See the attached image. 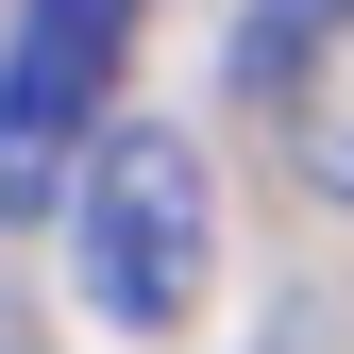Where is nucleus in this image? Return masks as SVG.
<instances>
[{"label": "nucleus", "instance_id": "nucleus-1", "mask_svg": "<svg viewBox=\"0 0 354 354\" xmlns=\"http://www.w3.org/2000/svg\"><path fill=\"white\" fill-rule=\"evenodd\" d=\"M68 270H84V321L118 337H186L203 287H219V186L169 118H118L68 186Z\"/></svg>", "mask_w": 354, "mask_h": 354}, {"label": "nucleus", "instance_id": "nucleus-2", "mask_svg": "<svg viewBox=\"0 0 354 354\" xmlns=\"http://www.w3.org/2000/svg\"><path fill=\"white\" fill-rule=\"evenodd\" d=\"M136 51V0H17V51H0V219H68L84 152L118 136L102 84Z\"/></svg>", "mask_w": 354, "mask_h": 354}, {"label": "nucleus", "instance_id": "nucleus-3", "mask_svg": "<svg viewBox=\"0 0 354 354\" xmlns=\"http://www.w3.org/2000/svg\"><path fill=\"white\" fill-rule=\"evenodd\" d=\"M270 118H287L304 186L354 203V0H287L270 17Z\"/></svg>", "mask_w": 354, "mask_h": 354}]
</instances>
